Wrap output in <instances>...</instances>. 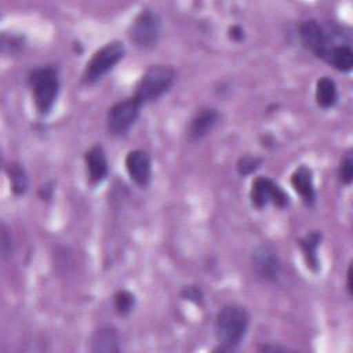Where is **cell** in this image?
<instances>
[{"instance_id":"6da1fadb","label":"cell","mask_w":353,"mask_h":353,"mask_svg":"<svg viewBox=\"0 0 353 353\" xmlns=\"http://www.w3.org/2000/svg\"><path fill=\"white\" fill-rule=\"evenodd\" d=\"M250 325V314L241 305L223 306L215 317V336L221 350H233L244 339Z\"/></svg>"},{"instance_id":"7a4b0ae2","label":"cell","mask_w":353,"mask_h":353,"mask_svg":"<svg viewBox=\"0 0 353 353\" xmlns=\"http://www.w3.org/2000/svg\"><path fill=\"white\" fill-rule=\"evenodd\" d=\"M29 85L34 108L40 114H48L55 105L59 92L58 72L52 66H40L30 72Z\"/></svg>"},{"instance_id":"3957f363","label":"cell","mask_w":353,"mask_h":353,"mask_svg":"<svg viewBox=\"0 0 353 353\" xmlns=\"http://www.w3.org/2000/svg\"><path fill=\"white\" fill-rule=\"evenodd\" d=\"M175 70L167 65H153L150 66L139 79L135 87L134 95L142 101L152 102L164 95L175 81Z\"/></svg>"},{"instance_id":"277c9868","label":"cell","mask_w":353,"mask_h":353,"mask_svg":"<svg viewBox=\"0 0 353 353\" xmlns=\"http://www.w3.org/2000/svg\"><path fill=\"white\" fill-rule=\"evenodd\" d=\"M125 48L120 41H110L102 46L87 62L83 72V81L94 84L109 73L124 57Z\"/></svg>"},{"instance_id":"5b68a950","label":"cell","mask_w":353,"mask_h":353,"mask_svg":"<svg viewBox=\"0 0 353 353\" xmlns=\"http://www.w3.org/2000/svg\"><path fill=\"white\" fill-rule=\"evenodd\" d=\"M161 33V19L153 10H142L131 22L128 29L130 40L139 48L156 46Z\"/></svg>"},{"instance_id":"8992f818","label":"cell","mask_w":353,"mask_h":353,"mask_svg":"<svg viewBox=\"0 0 353 353\" xmlns=\"http://www.w3.org/2000/svg\"><path fill=\"white\" fill-rule=\"evenodd\" d=\"M143 103L135 95L116 102L106 114V125L110 134L123 135L139 117Z\"/></svg>"},{"instance_id":"52a82bcc","label":"cell","mask_w":353,"mask_h":353,"mask_svg":"<svg viewBox=\"0 0 353 353\" xmlns=\"http://www.w3.org/2000/svg\"><path fill=\"white\" fill-rule=\"evenodd\" d=\"M299 39L302 46L317 58L324 59L328 50L336 44L335 33H330L316 19H306L299 25Z\"/></svg>"},{"instance_id":"ba28073f","label":"cell","mask_w":353,"mask_h":353,"mask_svg":"<svg viewBox=\"0 0 353 353\" xmlns=\"http://www.w3.org/2000/svg\"><path fill=\"white\" fill-rule=\"evenodd\" d=\"M250 199L251 204L256 208H262L268 203L284 208L290 203V197L285 193V190L268 176L255 178L250 190Z\"/></svg>"},{"instance_id":"9c48e42d","label":"cell","mask_w":353,"mask_h":353,"mask_svg":"<svg viewBox=\"0 0 353 353\" xmlns=\"http://www.w3.org/2000/svg\"><path fill=\"white\" fill-rule=\"evenodd\" d=\"M255 273L268 281H274L281 272V262L276 250L270 244L258 245L251 255Z\"/></svg>"},{"instance_id":"30bf717a","label":"cell","mask_w":353,"mask_h":353,"mask_svg":"<svg viewBox=\"0 0 353 353\" xmlns=\"http://www.w3.org/2000/svg\"><path fill=\"white\" fill-rule=\"evenodd\" d=\"M125 170L130 178L139 186L145 188L152 179V160L150 156L141 149H135L125 156Z\"/></svg>"},{"instance_id":"8fae6325","label":"cell","mask_w":353,"mask_h":353,"mask_svg":"<svg viewBox=\"0 0 353 353\" xmlns=\"http://www.w3.org/2000/svg\"><path fill=\"white\" fill-rule=\"evenodd\" d=\"M84 161L90 183H99L108 176L109 164L102 145H94L90 148L84 154Z\"/></svg>"},{"instance_id":"7c38bea8","label":"cell","mask_w":353,"mask_h":353,"mask_svg":"<svg viewBox=\"0 0 353 353\" xmlns=\"http://www.w3.org/2000/svg\"><path fill=\"white\" fill-rule=\"evenodd\" d=\"M218 121H219V113L216 112V109H212V108L201 109L193 116V119L189 123L188 138L193 142L200 141L208 132L212 131V128L216 125Z\"/></svg>"},{"instance_id":"4fadbf2b","label":"cell","mask_w":353,"mask_h":353,"mask_svg":"<svg viewBox=\"0 0 353 353\" xmlns=\"http://www.w3.org/2000/svg\"><path fill=\"white\" fill-rule=\"evenodd\" d=\"M291 185L301 196L306 205H313L316 201V190L313 183V172L306 165H299L291 175Z\"/></svg>"},{"instance_id":"5bb4252c","label":"cell","mask_w":353,"mask_h":353,"mask_svg":"<svg viewBox=\"0 0 353 353\" xmlns=\"http://www.w3.org/2000/svg\"><path fill=\"white\" fill-rule=\"evenodd\" d=\"M91 350L95 353H116L119 347V335L112 327H101L91 339Z\"/></svg>"},{"instance_id":"9a60e30c","label":"cell","mask_w":353,"mask_h":353,"mask_svg":"<svg viewBox=\"0 0 353 353\" xmlns=\"http://www.w3.org/2000/svg\"><path fill=\"white\" fill-rule=\"evenodd\" d=\"M324 61L334 66L336 70L346 73L350 72L353 68V51L349 44L336 43L328 50Z\"/></svg>"},{"instance_id":"2e32d148","label":"cell","mask_w":353,"mask_h":353,"mask_svg":"<svg viewBox=\"0 0 353 353\" xmlns=\"http://www.w3.org/2000/svg\"><path fill=\"white\" fill-rule=\"evenodd\" d=\"M316 102L323 109L332 108L338 101V90L336 84L332 79L323 76L316 83V92H314Z\"/></svg>"},{"instance_id":"e0dca14e","label":"cell","mask_w":353,"mask_h":353,"mask_svg":"<svg viewBox=\"0 0 353 353\" xmlns=\"http://www.w3.org/2000/svg\"><path fill=\"white\" fill-rule=\"evenodd\" d=\"M321 241V233L320 232H310L305 237L299 240V247L303 252V258L306 261V265L313 272H317L320 268V261L317 256V248Z\"/></svg>"},{"instance_id":"ac0fdd59","label":"cell","mask_w":353,"mask_h":353,"mask_svg":"<svg viewBox=\"0 0 353 353\" xmlns=\"http://www.w3.org/2000/svg\"><path fill=\"white\" fill-rule=\"evenodd\" d=\"M6 172L8 175L12 193L17 196L23 194L28 190V175L23 167L18 163H10L6 167Z\"/></svg>"},{"instance_id":"d6986e66","label":"cell","mask_w":353,"mask_h":353,"mask_svg":"<svg viewBox=\"0 0 353 353\" xmlns=\"http://www.w3.org/2000/svg\"><path fill=\"white\" fill-rule=\"evenodd\" d=\"M113 298H114V309L121 316L128 314L135 306V296L132 292L127 290H119Z\"/></svg>"},{"instance_id":"ffe728a7","label":"cell","mask_w":353,"mask_h":353,"mask_svg":"<svg viewBox=\"0 0 353 353\" xmlns=\"http://www.w3.org/2000/svg\"><path fill=\"white\" fill-rule=\"evenodd\" d=\"M262 164V159L251 154H245L239 159L237 161V172L241 176H247L252 172H255Z\"/></svg>"},{"instance_id":"44dd1931","label":"cell","mask_w":353,"mask_h":353,"mask_svg":"<svg viewBox=\"0 0 353 353\" xmlns=\"http://www.w3.org/2000/svg\"><path fill=\"white\" fill-rule=\"evenodd\" d=\"M338 176L339 181L345 185H349L353 179V159L352 154H346L341 164H339V170H338Z\"/></svg>"},{"instance_id":"7402d4cb","label":"cell","mask_w":353,"mask_h":353,"mask_svg":"<svg viewBox=\"0 0 353 353\" xmlns=\"http://www.w3.org/2000/svg\"><path fill=\"white\" fill-rule=\"evenodd\" d=\"M181 296L189 302H193L196 305L203 303V292L197 285H186L181 291Z\"/></svg>"},{"instance_id":"603a6c76","label":"cell","mask_w":353,"mask_h":353,"mask_svg":"<svg viewBox=\"0 0 353 353\" xmlns=\"http://www.w3.org/2000/svg\"><path fill=\"white\" fill-rule=\"evenodd\" d=\"M12 251V243H11V236L8 234V229L6 225L1 226V254L4 258L11 255Z\"/></svg>"},{"instance_id":"cb8c5ba5","label":"cell","mask_w":353,"mask_h":353,"mask_svg":"<svg viewBox=\"0 0 353 353\" xmlns=\"http://www.w3.org/2000/svg\"><path fill=\"white\" fill-rule=\"evenodd\" d=\"M244 29L240 25H233L229 28V37L234 41H241L244 40Z\"/></svg>"},{"instance_id":"d4e9b609","label":"cell","mask_w":353,"mask_h":353,"mask_svg":"<svg viewBox=\"0 0 353 353\" xmlns=\"http://www.w3.org/2000/svg\"><path fill=\"white\" fill-rule=\"evenodd\" d=\"M259 350H262V352H279V350H285V349H284V347H279V346L263 345L262 347H259Z\"/></svg>"},{"instance_id":"484cf974","label":"cell","mask_w":353,"mask_h":353,"mask_svg":"<svg viewBox=\"0 0 353 353\" xmlns=\"http://www.w3.org/2000/svg\"><path fill=\"white\" fill-rule=\"evenodd\" d=\"M347 290H349V294H352V283H350V280H352V268H349L347 269Z\"/></svg>"}]
</instances>
